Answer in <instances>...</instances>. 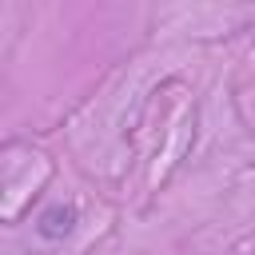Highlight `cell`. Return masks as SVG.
<instances>
[{
  "label": "cell",
  "instance_id": "cell-1",
  "mask_svg": "<svg viewBox=\"0 0 255 255\" xmlns=\"http://www.w3.org/2000/svg\"><path fill=\"white\" fill-rule=\"evenodd\" d=\"M72 227H76V207H72V203H52V207L40 215V223H36V231H40L44 239H64Z\"/></svg>",
  "mask_w": 255,
  "mask_h": 255
}]
</instances>
